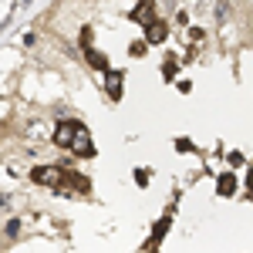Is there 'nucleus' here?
<instances>
[{
	"mask_svg": "<svg viewBox=\"0 0 253 253\" xmlns=\"http://www.w3.org/2000/svg\"><path fill=\"white\" fill-rule=\"evenodd\" d=\"M135 20L138 24H152V20H156V7H152V3H142L138 14H135Z\"/></svg>",
	"mask_w": 253,
	"mask_h": 253,
	"instance_id": "nucleus-4",
	"label": "nucleus"
},
{
	"mask_svg": "<svg viewBox=\"0 0 253 253\" xmlns=\"http://www.w3.org/2000/svg\"><path fill=\"white\" fill-rule=\"evenodd\" d=\"M34 182L61 186V182H64V172H61V169H51V166H41V169H34Z\"/></svg>",
	"mask_w": 253,
	"mask_h": 253,
	"instance_id": "nucleus-2",
	"label": "nucleus"
},
{
	"mask_svg": "<svg viewBox=\"0 0 253 253\" xmlns=\"http://www.w3.org/2000/svg\"><path fill=\"white\" fill-rule=\"evenodd\" d=\"M54 142L58 145H68V149H78V152H91V145H88V132L81 128L78 122H64L58 125V132H54Z\"/></svg>",
	"mask_w": 253,
	"mask_h": 253,
	"instance_id": "nucleus-1",
	"label": "nucleus"
},
{
	"mask_svg": "<svg viewBox=\"0 0 253 253\" xmlns=\"http://www.w3.org/2000/svg\"><path fill=\"white\" fill-rule=\"evenodd\" d=\"M233 186H236L233 175H223V179H219V189H223V193H233Z\"/></svg>",
	"mask_w": 253,
	"mask_h": 253,
	"instance_id": "nucleus-5",
	"label": "nucleus"
},
{
	"mask_svg": "<svg viewBox=\"0 0 253 253\" xmlns=\"http://www.w3.org/2000/svg\"><path fill=\"white\" fill-rule=\"evenodd\" d=\"M145 27H149V31H145V41H149V44H159V41L166 38V24H156V20H152V24H145Z\"/></svg>",
	"mask_w": 253,
	"mask_h": 253,
	"instance_id": "nucleus-3",
	"label": "nucleus"
}]
</instances>
